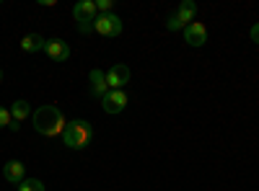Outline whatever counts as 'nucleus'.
Instances as JSON below:
<instances>
[{
  "label": "nucleus",
  "mask_w": 259,
  "mask_h": 191,
  "mask_svg": "<svg viewBox=\"0 0 259 191\" xmlns=\"http://www.w3.org/2000/svg\"><path fill=\"white\" fill-rule=\"evenodd\" d=\"M34 130L39 135H45V137L62 135L65 132V116H62V111L57 109V106H52V103L36 109L34 111Z\"/></svg>",
  "instance_id": "1"
},
{
  "label": "nucleus",
  "mask_w": 259,
  "mask_h": 191,
  "mask_svg": "<svg viewBox=\"0 0 259 191\" xmlns=\"http://www.w3.org/2000/svg\"><path fill=\"white\" fill-rule=\"evenodd\" d=\"M94 140V130L85 119H73L65 124V132H62V145L70 147V150H85Z\"/></svg>",
  "instance_id": "2"
},
{
  "label": "nucleus",
  "mask_w": 259,
  "mask_h": 191,
  "mask_svg": "<svg viewBox=\"0 0 259 191\" xmlns=\"http://www.w3.org/2000/svg\"><path fill=\"white\" fill-rule=\"evenodd\" d=\"M96 16H99V11H96L94 0H78V3L73 6V18L78 21V31L80 34H89L94 29Z\"/></svg>",
  "instance_id": "3"
},
{
  "label": "nucleus",
  "mask_w": 259,
  "mask_h": 191,
  "mask_svg": "<svg viewBox=\"0 0 259 191\" xmlns=\"http://www.w3.org/2000/svg\"><path fill=\"white\" fill-rule=\"evenodd\" d=\"M94 31L99 36H119L122 34V18L117 13H99L94 21Z\"/></svg>",
  "instance_id": "4"
},
{
  "label": "nucleus",
  "mask_w": 259,
  "mask_h": 191,
  "mask_svg": "<svg viewBox=\"0 0 259 191\" xmlns=\"http://www.w3.org/2000/svg\"><path fill=\"white\" fill-rule=\"evenodd\" d=\"M127 83H130V68L124 62H117V65L106 70V86H109V91H124Z\"/></svg>",
  "instance_id": "5"
},
{
  "label": "nucleus",
  "mask_w": 259,
  "mask_h": 191,
  "mask_svg": "<svg viewBox=\"0 0 259 191\" xmlns=\"http://www.w3.org/2000/svg\"><path fill=\"white\" fill-rule=\"evenodd\" d=\"M127 103H130V98L124 91H109L101 98V109H104V114H122L127 109Z\"/></svg>",
  "instance_id": "6"
},
{
  "label": "nucleus",
  "mask_w": 259,
  "mask_h": 191,
  "mask_svg": "<svg viewBox=\"0 0 259 191\" xmlns=\"http://www.w3.org/2000/svg\"><path fill=\"white\" fill-rule=\"evenodd\" d=\"M184 41L189 47H205L207 44V26L200 21H192L189 26H184Z\"/></svg>",
  "instance_id": "7"
},
{
  "label": "nucleus",
  "mask_w": 259,
  "mask_h": 191,
  "mask_svg": "<svg viewBox=\"0 0 259 191\" xmlns=\"http://www.w3.org/2000/svg\"><path fill=\"white\" fill-rule=\"evenodd\" d=\"M89 88H91V96L99 98V101L109 93V86H106V73H104V70L94 68V70L89 73Z\"/></svg>",
  "instance_id": "8"
},
{
  "label": "nucleus",
  "mask_w": 259,
  "mask_h": 191,
  "mask_svg": "<svg viewBox=\"0 0 259 191\" xmlns=\"http://www.w3.org/2000/svg\"><path fill=\"white\" fill-rule=\"evenodd\" d=\"M45 52H47V57L55 59V62H65V59L70 57V47H68V41H62V39H47Z\"/></svg>",
  "instance_id": "9"
},
{
  "label": "nucleus",
  "mask_w": 259,
  "mask_h": 191,
  "mask_svg": "<svg viewBox=\"0 0 259 191\" xmlns=\"http://www.w3.org/2000/svg\"><path fill=\"white\" fill-rule=\"evenodd\" d=\"M3 178L8 181V183H21L26 178V165L21 163V160H8L6 165H3Z\"/></svg>",
  "instance_id": "10"
},
{
  "label": "nucleus",
  "mask_w": 259,
  "mask_h": 191,
  "mask_svg": "<svg viewBox=\"0 0 259 191\" xmlns=\"http://www.w3.org/2000/svg\"><path fill=\"white\" fill-rule=\"evenodd\" d=\"M45 44H47V39L41 34H36V31H31V34H26L24 39H21V52H26V54L45 52Z\"/></svg>",
  "instance_id": "11"
},
{
  "label": "nucleus",
  "mask_w": 259,
  "mask_h": 191,
  "mask_svg": "<svg viewBox=\"0 0 259 191\" xmlns=\"http://www.w3.org/2000/svg\"><path fill=\"white\" fill-rule=\"evenodd\" d=\"M174 16H177V18L182 21L184 26H189L192 21H194V16H197V3H192V0H182Z\"/></svg>",
  "instance_id": "12"
},
{
  "label": "nucleus",
  "mask_w": 259,
  "mask_h": 191,
  "mask_svg": "<svg viewBox=\"0 0 259 191\" xmlns=\"http://www.w3.org/2000/svg\"><path fill=\"white\" fill-rule=\"evenodd\" d=\"M8 111H11L13 121L18 124V121H24V119L31 114V103H29V101H24V98H18V101H13V103H11V109H8Z\"/></svg>",
  "instance_id": "13"
},
{
  "label": "nucleus",
  "mask_w": 259,
  "mask_h": 191,
  "mask_svg": "<svg viewBox=\"0 0 259 191\" xmlns=\"http://www.w3.org/2000/svg\"><path fill=\"white\" fill-rule=\"evenodd\" d=\"M18 191H45V183L39 178H24L18 183Z\"/></svg>",
  "instance_id": "14"
},
{
  "label": "nucleus",
  "mask_w": 259,
  "mask_h": 191,
  "mask_svg": "<svg viewBox=\"0 0 259 191\" xmlns=\"http://www.w3.org/2000/svg\"><path fill=\"white\" fill-rule=\"evenodd\" d=\"M11 124H13V116H11V111L0 106V130H3V126H11Z\"/></svg>",
  "instance_id": "15"
},
{
  "label": "nucleus",
  "mask_w": 259,
  "mask_h": 191,
  "mask_svg": "<svg viewBox=\"0 0 259 191\" xmlns=\"http://www.w3.org/2000/svg\"><path fill=\"white\" fill-rule=\"evenodd\" d=\"M166 29H168V31H179V29L184 31V24H182V21H179L177 16H171V18L166 21Z\"/></svg>",
  "instance_id": "16"
},
{
  "label": "nucleus",
  "mask_w": 259,
  "mask_h": 191,
  "mask_svg": "<svg viewBox=\"0 0 259 191\" xmlns=\"http://www.w3.org/2000/svg\"><path fill=\"white\" fill-rule=\"evenodd\" d=\"M112 6H114L112 0H99V3H96V11H99V13H112Z\"/></svg>",
  "instance_id": "17"
},
{
  "label": "nucleus",
  "mask_w": 259,
  "mask_h": 191,
  "mask_svg": "<svg viewBox=\"0 0 259 191\" xmlns=\"http://www.w3.org/2000/svg\"><path fill=\"white\" fill-rule=\"evenodd\" d=\"M249 36H251V41H254V44H259V24H254V26H251Z\"/></svg>",
  "instance_id": "18"
},
{
  "label": "nucleus",
  "mask_w": 259,
  "mask_h": 191,
  "mask_svg": "<svg viewBox=\"0 0 259 191\" xmlns=\"http://www.w3.org/2000/svg\"><path fill=\"white\" fill-rule=\"evenodd\" d=\"M0 83H3V68H0Z\"/></svg>",
  "instance_id": "19"
}]
</instances>
